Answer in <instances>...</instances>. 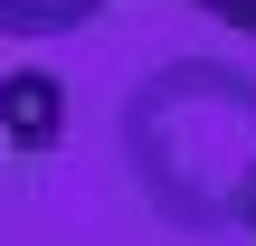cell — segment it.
Instances as JSON below:
<instances>
[{
    "mask_svg": "<svg viewBox=\"0 0 256 246\" xmlns=\"http://www.w3.org/2000/svg\"><path fill=\"white\" fill-rule=\"evenodd\" d=\"M247 228H256V199H247Z\"/></svg>",
    "mask_w": 256,
    "mask_h": 246,
    "instance_id": "5",
    "label": "cell"
},
{
    "mask_svg": "<svg viewBox=\"0 0 256 246\" xmlns=\"http://www.w3.org/2000/svg\"><path fill=\"white\" fill-rule=\"evenodd\" d=\"M190 9H209L218 28H238V38H256V0H190Z\"/></svg>",
    "mask_w": 256,
    "mask_h": 246,
    "instance_id": "4",
    "label": "cell"
},
{
    "mask_svg": "<svg viewBox=\"0 0 256 246\" xmlns=\"http://www.w3.org/2000/svg\"><path fill=\"white\" fill-rule=\"evenodd\" d=\"M0 142L28 152V161L66 142V85H57L48 66H10V76H0Z\"/></svg>",
    "mask_w": 256,
    "mask_h": 246,
    "instance_id": "2",
    "label": "cell"
},
{
    "mask_svg": "<svg viewBox=\"0 0 256 246\" xmlns=\"http://www.w3.org/2000/svg\"><path fill=\"white\" fill-rule=\"evenodd\" d=\"M124 161L162 228L228 237L256 199V76L218 57H171L124 95Z\"/></svg>",
    "mask_w": 256,
    "mask_h": 246,
    "instance_id": "1",
    "label": "cell"
},
{
    "mask_svg": "<svg viewBox=\"0 0 256 246\" xmlns=\"http://www.w3.org/2000/svg\"><path fill=\"white\" fill-rule=\"evenodd\" d=\"M104 0H0V38H76Z\"/></svg>",
    "mask_w": 256,
    "mask_h": 246,
    "instance_id": "3",
    "label": "cell"
}]
</instances>
